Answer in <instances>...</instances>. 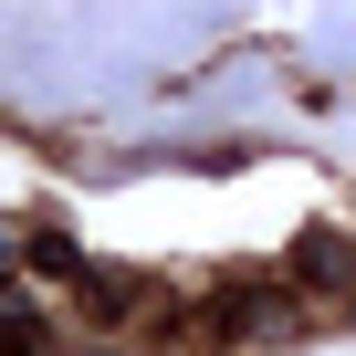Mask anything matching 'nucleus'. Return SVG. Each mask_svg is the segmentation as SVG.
Returning a JSON list of instances; mask_svg holds the SVG:
<instances>
[{
	"label": "nucleus",
	"instance_id": "1",
	"mask_svg": "<svg viewBox=\"0 0 356 356\" xmlns=\"http://www.w3.org/2000/svg\"><path fill=\"white\" fill-rule=\"evenodd\" d=\"M84 304H95L105 325H126V314H136V273H95V283H84Z\"/></svg>",
	"mask_w": 356,
	"mask_h": 356
},
{
	"label": "nucleus",
	"instance_id": "2",
	"mask_svg": "<svg viewBox=\"0 0 356 356\" xmlns=\"http://www.w3.org/2000/svg\"><path fill=\"white\" fill-rule=\"evenodd\" d=\"M11 356H53V335H42V314L11 293Z\"/></svg>",
	"mask_w": 356,
	"mask_h": 356
}]
</instances>
